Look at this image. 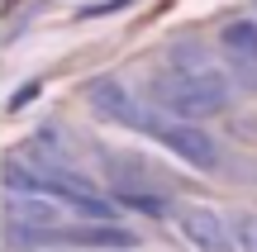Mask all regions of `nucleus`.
<instances>
[{"label":"nucleus","instance_id":"obj_5","mask_svg":"<svg viewBox=\"0 0 257 252\" xmlns=\"http://www.w3.org/2000/svg\"><path fill=\"white\" fill-rule=\"evenodd\" d=\"M219 53L229 62V76L257 95V19H229L219 34Z\"/></svg>","mask_w":257,"mask_h":252},{"label":"nucleus","instance_id":"obj_1","mask_svg":"<svg viewBox=\"0 0 257 252\" xmlns=\"http://www.w3.org/2000/svg\"><path fill=\"white\" fill-rule=\"evenodd\" d=\"M153 110H162L167 119H214L233 105V76L219 72L210 62V53H200L195 43H176L167 72H153L148 81Z\"/></svg>","mask_w":257,"mask_h":252},{"label":"nucleus","instance_id":"obj_3","mask_svg":"<svg viewBox=\"0 0 257 252\" xmlns=\"http://www.w3.org/2000/svg\"><path fill=\"white\" fill-rule=\"evenodd\" d=\"M24 243L34 247H100V252H128L138 247V233L124 224H114V219H91V224L81 228H67V224H53V228H29V233H19Z\"/></svg>","mask_w":257,"mask_h":252},{"label":"nucleus","instance_id":"obj_6","mask_svg":"<svg viewBox=\"0 0 257 252\" xmlns=\"http://www.w3.org/2000/svg\"><path fill=\"white\" fill-rule=\"evenodd\" d=\"M176 228L195 252H238V243L229 233V219L210 205H181L176 209Z\"/></svg>","mask_w":257,"mask_h":252},{"label":"nucleus","instance_id":"obj_2","mask_svg":"<svg viewBox=\"0 0 257 252\" xmlns=\"http://www.w3.org/2000/svg\"><path fill=\"white\" fill-rule=\"evenodd\" d=\"M148 138H157L172 157H181L186 167H195V171H219V167H224L219 138H214V133H205L200 124H191V119H167V114L157 110V124H153V133H148Z\"/></svg>","mask_w":257,"mask_h":252},{"label":"nucleus","instance_id":"obj_4","mask_svg":"<svg viewBox=\"0 0 257 252\" xmlns=\"http://www.w3.org/2000/svg\"><path fill=\"white\" fill-rule=\"evenodd\" d=\"M86 100H91V110L100 114V119L119 124L128 133H153V124H157V110L143 105L124 81H114V76H95V81L86 86Z\"/></svg>","mask_w":257,"mask_h":252},{"label":"nucleus","instance_id":"obj_8","mask_svg":"<svg viewBox=\"0 0 257 252\" xmlns=\"http://www.w3.org/2000/svg\"><path fill=\"white\" fill-rule=\"evenodd\" d=\"M229 233H233V243H238V252H257V214H233Z\"/></svg>","mask_w":257,"mask_h":252},{"label":"nucleus","instance_id":"obj_7","mask_svg":"<svg viewBox=\"0 0 257 252\" xmlns=\"http://www.w3.org/2000/svg\"><path fill=\"white\" fill-rule=\"evenodd\" d=\"M114 205H124V209H138V214H153V219H167V214H176V205L167 195H153V190H119V200Z\"/></svg>","mask_w":257,"mask_h":252}]
</instances>
